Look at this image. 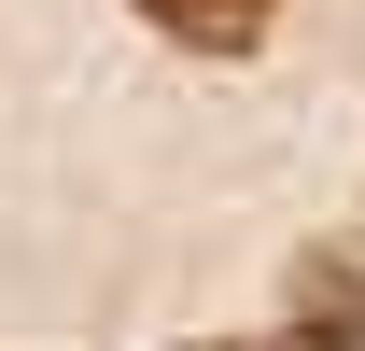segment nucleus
Here are the masks:
<instances>
[{
  "instance_id": "nucleus-1",
  "label": "nucleus",
  "mask_w": 365,
  "mask_h": 351,
  "mask_svg": "<svg viewBox=\"0 0 365 351\" xmlns=\"http://www.w3.org/2000/svg\"><path fill=\"white\" fill-rule=\"evenodd\" d=\"M140 14H155L169 43H197V56H253V43H267V14H281V0H140Z\"/></svg>"
}]
</instances>
